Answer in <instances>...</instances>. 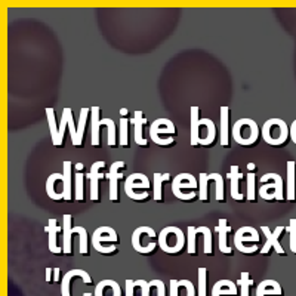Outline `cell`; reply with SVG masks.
Here are the masks:
<instances>
[{
    "label": "cell",
    "instance_id": "obj_39",
    "mask_svg": "<svg viewBox=\"0 0 296 296\" xmlns=\"http://www.w3.org/2000/svg\"><path fill=\"white\" fill-rule=\"evenodd\" d=\"M199 296H206V280H208V269L200 267L199 271Z\"/></svg>",
    "mask_w": 296,
    "mask_h": 296
},
{
    "label": "cell",
    "instance_id": "obj_15",
    "mask_svg": "<svg viewBox=\"0 0 296 296\" xmlns=\"http://www.w3.org/2000/svg\"><path fill=\"white\" fill-rule=\"evenodd\" d=\"M154 237H157L154 228H151L148 225L138 227L132 234V247L138 253H142V242L144 240H151Z\"/></svg>",
    "mask_w": 296,
    "mask_h": 296
},
{
    "label": "cell",
    "instance_id": "obj_2",
    "mask_svg": "<svg viewBox=\"0 0 296 296\" xmlns=\"http://www.w3.org/2000/svg\"><path fill=\"white\" fill-rule=\"evenodd\" d=\"M262 138L269 145H281L289 138V128L281 119H268L262 126Z\"/></svg>",
    "mask_w": 296,
    "mask_h": 296
},
{
    "label": "cell",
    "instance_id": "obj_42",
    "mask_svg": "<svg viewBox=\"0 0 296 296\" xmlns=\"http://www.w3.org/2000/svg\"><path fill=\"white\" fill-rule=\"evenodd\" d=\"M187 233H188V253L189 255H195V236H197L195 227L188 225Z\"/></svg>",
    "mask_w": 296,
    "mask_h": 296
},
{
    "label": "cell",
    "instance_id": "obj_31",
    "mask_svg": "<svg viewBox=\"0 0 296 296\" xmlns=\"http://www.w3.org/2000/svg\"><path fill=\"white\" fill-rule=\"evenodd\" d=\"M90 113V108L83 107L80 110V117H79V125H77V144L76 147H80L83 144V136H84V128L87 122V116Z\"/></svg>",
    "mask_w": 296,
    "mask_h": 296
},
{
    "label": "cell",
    "instance_id": "obj_45",
    "mask_svg": "<svg viewBox=\"0 0 296 296\" xmlns=\"http://www.w3.org/2000/svg\"><path fill=\"white\" fill-rule=\"evenodd\" d=\"M135 287H139L141 289V296H150V281H145V280H135L134 281Z\"/></svg>",
    "mask_w": 296,
    "mask_h": 296
},
{
    "label": "cell",
    "instance_id": "obj_21",
    "mask_svg": "<svg viewBox=\"0 0 296 296\" xmlns=\"http://www.w3.org/2000/svg\"><path fill=\"white\" fill-rule=\"evenodd\" d=\"M281 286L275 280H264L256 289V296H281Z\"/></svg>",
    "mask_w": 296,
    "mask_h": 296
},
{
    "label": "cell",
    "instance_id": "obj_20",
    "mask_svg": "<svg viewBox=\"0 0 296 296\" xmlns=\"http://www.w3.org/2000/svg\"><path fill=\"white\" fill-rule=\"evenodd\" d=\"M216 231L219 233V250L222 253L231 255L233 253V249L227 244V234L231 231V227L227 224V219L225 218H221L219 219V225L216 227Z\"/></svg>",
    "mask_w": 296,
    "mask_h": 296
},
{
    "label": "cell",
    "instance_id": "obj_40",
    "mask_svg": "<svg viewBox=\"0 0 296 296\" xmlns=\"http://www.w3.org/2000/svg\"><path fill=\"white\" fill-rule=\"evenodd\" d=\"M255 182H256L255 172H249V175H247V199H249V202H255V197H256Z\"/></svg>",
    "mask_w": 296,
    "mask_h": 296
},
{
    "label": "cell",
    "instance_id": "obj_51",
    "mask_svg": "<svg viewBox=\"0 0 296 296\" xmlns=\"http://www.w3.org/2000/svg\"><path fill=\"white\" fill-rule=\"evenodd\" d=\"M59 268H54V281L56 283V281H59Z\"/></svg>",
    "mask_w": 296,
    "mask_h": 296
},
{
    "label": "cell",
    "instance_id": "obj_18",
    "mask_svg": "<svg viewBox=\"0 0 296 296\" xmlns=\"http://www.w3.org/2000/svg\"><path fill=\"white\" fill-rule=\"evenodd\" d=\"M95 296H122V289L114 280H103L95 287Z\"/></svg>",
    "mask_w": 296,
    "mask_h": 296
},
{
    "label": "cell",
    "instance_id": "obj_17",
    "mask_svg": "<svg viewBox=\"0 0 296 296\" xmlns=\"http://www.w3.org/2000/svg\"><path fill=\"white\" fill-rule=\"evenodd\" d=\"M200 117H199V107H191L189 113V144L192 147L200 145V135H199V128H200Z\"/></svg>",
    "mask_w": 296,
    "mask_h": 296
},
{
    "label": "cell",
    "instance_id": "obj_52",
    "mask_svg": "<svg viewBox=\"0 0 296 296\" xmlns=\"http://www.w3.org/2000/svg\"><path fill=\"white\" fill-rule=\"evenodd\" d=\"M247 169L249 172H255V163H247Z\"/></svg>",
    "mask_w": 296,
    "mask_h": 296
},
{
    "label": "cell",
    "instance_id": "obj_50",
    "mask_svg": "<svg viewBox=\"0 0 296 296\" xmlns=\"http://www.w3.org/2000/svg\"><path fill=\"white\" fill-rule=\"evenodd\" d=\"M45 272H46V281H48V283L54 281V278H52V274H54V268H49V267H48Z\"/></svg>",
    "mask_w": 296,
    "mask_h": 296
},
{
    "label": "cell",
    "instance_id": "obj_33",
    "mask_svg": "<svg viewBox=\"0 0 296 296\" xmlns=\"http://www.w3.org/2000/svg\"><path fill=\"white\" fill-rule=\"evenodd\" d=\"M209 181H215L216 182V202H224L225 200V191H224V178L219 173H209L208 175Z\"/></svg>",
    "mask_w": 296,
    "mask_h": 296
},
{
    "label": "cell",
    "instance_id": "obj_14",
    "mask_svg": "<svg viewBox=\"0 0 296 296\" xmlns=\"http://www.w3.org/2000/svg\"><path fill=\"white\" fill-rule=\"evenodd\" d=\"M106 166V162H95L92 164V169L90 172L87 173V178L90 179V200L92 202H100V187H98V182L100 179L103 178H107V175H103L100 173V169Z\"/></svg>",
    "mask_w": 296,
    "mask_h": 296
},
{
    "label": "cell",
    "instance_id": "obj_3",
    "mask_svg": "<svg viewBox=\"0 0 296 296\" xmlns=\"http://www.w3.org/2000/svg\"><path fill=\"white\" fill-rule=\"evenodd\" d=\"M231 132L234 141L240 145H252L259 138V128L252 119H239Z\"/></svg>",
    "mask_w": 296,
    "mask_h": 296
},
{
    "label": "cell",
    "instance_id": "obj_23",
    "mask_svg": "<svg viewBox=\"0 0 296 296\" xmlns=\"http://www.w3.org/2000/svg\"><path fill=\"white\" fill-rule=\"evenodd\" d=\"M227 178L231 179V197L237 202H242L244 195L239 191V181L243 178V173L239 170V166H231V172L227 175Z\"/></svg>",
    "mask_w": 296,
    "mask_h": 296
},
{
    "label": "cell",
    "instance_id": "obj_11",
    "mask_svg": "<svg viewBox=\"0 0 296 296\" xmlns=\"http://www.w3.org/2000/svg\"><path fill=\"white\" fill-rule=\"evenodd\" d=\"M126 167V163L125 162H114L111 164V169L107 173L108 181H110V194H108V199L111 202H117L119 200V181L120 178H123L122 173H119V169H123Z\"/></svg>",
    "mask_w": 296,
    "mask_h": 296
},
{
    "label": "cell",
    "instance_id": "obj_43",
    "mask_svg": "<svg viewBox=\"0 0 296 296\" xmlns=\"http://www.w3.org/2000/svg\"><path fill=\"white\" fill-rule=\"evenodd\" d=\"M178 287L184 289V296H195V289H194V286L189 280H179Z\"/></svg>",
    "mask_w": 296,
    "mask_h": 296
},
{
    "label": "cell",
    "instance_id": "obj_5",
    "mask_svg": "<svg viewBox=\"0 0 296 296\" xmlns=\"http://www.w3.org/2000/svg\"><path fill=\"white\" fill-rule=\"evenodd\" d=\"M151 184H150V179L144 175V173H132L129 178H126V182H125V192L126 195L131 199V200H135V202H144L150 197V192L148 191H144L141 194L135 192V189H150Z\"/></svg>",
    "mask_w": 296,
    "mask_h": 296
},
{
    "label": "cell",
    "instance_id": "obj_38",
    "mask_svg": "<svg viewBox=\"0 0 296 296\" xmlns=\"http://www.w3.org/2000/svg\"><path fill=\"white\" fill-rule=\"evenodd\" d=\"M199 178H200V179H199V187H200L199 197H200L202 202H208V199H209V195H208V182H209L208 173H200Z\"/></svg>",
    "mask_w": 296,
    "mask_h": 296
},
{
    "label": "cell",
    "instance_id": "obj_25",
    "mask_svg": "<svg viewBox=\"0 0 296 296\" xmlns=\"http://www.w3.org/2000/svg\"><path fill=\"white\" fill-rule=\"evenodd\" d=\"M230 108L228 107H221V145L222 147H228L230 145Z\"/></svg>",
    "mask_w": 296,
    "mask_h": 296
},
{
    "label": "cell",
    "instance_id": "obj_47",
    "mask_svg": "<svg viewBox=\"0 0 296 296\" xmlns=\"http://www.w3.org/2000/svg\"><path fill=\"white\" fill-rule=\"evenodd\" d=\"M170 296H179V287H178V280H170Z\"/></svg>",
    "mask_w": 296,
    "mask_h": 296
},
{
    "label": "cell",
    "instance_id": "obj_35",
    "mask_svg": "<svg viewBox=\"0 0 296 296\" xmlns=\"http://www.w3.org/2000/svg\"><path fill=\"white\" fill-rule=\"evenodd\" d=\"M77 233L80 236V253L81 255H89V244H87V231L84 227H74L73 228V234Z\"/></svg>",
    "mask_w": 296,
    "mask_h": 296
},
{
    "label": "cell",
    "instance_id": "obj_37",
    "mask_svg": "<svg viewBox=\"0 0 296 296\" xmlns=\"http://www.w3.org/2000/svg\"><path fill=\"white\" fill-rule=\"evenodd\" d=\"M74 199L77 202L84 200V175L81 172H76V194Z\"/></svg>",
    "mask_w": 296,
    "mask_h": 296
},
{
    "label": "cell",
    "instance_id": "obj_16",
    "mask_svg": "<svg viewBox=\"0 0 296 296\" xmlns=\"http://www.w3.org/2000/svg\"><path fill=\"white\" fill-rule=\"evenodd\" d=\"M45 231L48 233V236H49V242H48V249L55 253V255H59L61 252H64V249H61L59 246H58V243H56V236L59 234V231H61V227L59 225H56V219H49V222H48V225L45 227Z\"/></svg>",
    "mask_w": 296,
    "mask_h": 296
},
{
    "label": "cell",
    "instance_id": "obj_13",
    "mask_svg": "<svg viewBox=\"0 0 296 296\" xmlns=\"http://www.w3.org/2000/svg\"><path fill=\"white\" fill-rule=\"evenodd\" d=\"M64 175L62 173H52L48 181H46V192H48V197L52 199L55 202H61V200H65V195H64Z\"/></svg>",
    "mask_w": 296,
    "mask_h": 296
},
{
    "label": "cell",
    "instance_id": "obj_49",
    "mask_svg": "<svg viewBox=\"0 0 296 296\" xmlns=\"http://www.w3.org/2000/svg\"><path fill=\"white\" fill-rule=\"evenodd\" d=\"M289 135H290L292 141L296 144V120H293V123H292L290 128H289Z\"/></svg>",
    "mask_w": 296,
    "mask_h": 296
},
{
    "label": "cell",
    "instance_id": "obj_9",
    "mask_svg": "<svg viewBox=\"0 0 296 296\" xmlns=\"http://www.w3.org/2000/svg\"><path fill=\"white\" fill-rule=\"evenodd\" d=\"M162 134H167L170 136L175 134V126L169 119H157V120H154V123L150 128V136L157 145H169L167 142L162 141V138H160Z\"/></svg>",
    "mask_w": 296,
    "mask_h": 296
},
{
    "label": "cell",
    "instance_id": "obj_4",
    "mask_svg": "<svg viewBox=\"0 0 296 296\" xmlns=\"http://www.w3.org/2000/svg\"><path fill=\"white\" fill-rule=\"evenodd\" d=\"M259 195L264 200H283L284 191H283V178L277 173H265L259 179Z\"/></svg>",
    "mask_w": 296,
    "mask_h": 296
},
{
    "label": "cell",
    "instance_id": "obj_36",
    "mask_svg": "<svg viewBox=\"0 0 296 296\" xmlns=\"http://www.w3.org/2000/svg\"><path fill=\"white\" fill-rule=\"evenodd\" d=\"M128 126H129V120L126 117H122L120 119V123H119V144L122 147H128Z\"/></svg>",
    "mask_w": 296,
    "mask_h": 296
},
{
    "label": "cell",
    "instance_id": "obj_12",
    "mask_svg": "<svg viewBox=\"0 0 296 296\" xmlns=\"http://www.w3.org/2000/svg\"><path fill=\"white\" fill-rule=\"evenodd\" d=\"M76 277L81 278L84 284H92V278H90V275H89L84 269H70V271L64 275L62 281H61V295L73 296V292H71V281H73V278H76Z\"/></svg>",
    "mask_w": 296,
    "mask_h": 296
},
{
    "label": "cell",
    "instance_id": "obj_27",
    "mask_svg": "<svg viewBox=\"0 0 296 296\" xmlns=\"http://www.w3.org/2000/svg\"><path fill=\"white\" fill-rule=\"evenodd\" d=\"M90 113H92V145L93 147H100V113L101 108L100 107H90Z\"/></svg>",
    "mask_w": 296,
    "mask_h": 296
},
{
    "label": "cell",
    "instance_id": "obj_32",
    "mask_svg": "<svg viewBox=\"0 0 296 296\" xmlns=\"http://www.w3.org/2000/svg\"><path fill=\"white\" fill-rule=\"evenodd\" d=\"M170 175L169 173H154V200L156 202H162L163 192H162V184L169 181Z\"/></svg>",
    "mask_w": 296,
    "mask_h": 296
},
{
    "label": "cell",
    "instance_id": "obj_8",
    "mask_svg": "<svg viewBox=\"0 0 296 296\" xmlns=\"http://www.w3.org/2000/svg\"><path fill=\"white\" fill-rule=\"evenodd\" d=\"M261 230L264 231V234H265V237H267V243H265V244H264V247L261 249V253L267 255L271 249H275V252H277L278 255H284V256H286L284 249H283V247H281V244L278 243V237H280V234L284 231V225H278V227H275V230H274V231H271L267 225H262V227H261Z\"/></svg>",
    "mask_w": 296,
    "mask_h": 296
},
{
    "label": "cell",
    "instance_id": "obj_19",
    "mask_svg": "<svg viewBox=\"0 0 296 296\" xmlns=\"http://www.w3.org/2000/svg\"><path fill=\"white\" fill-rule=\"evenodd\" d=\"M212 296H237V284L231 280H219L214 284Z\"/></svg>",
    "mask_w": 296,
    "mask_h": 296
},
{
    "label": "cell",
    "instance_id": "obj_44",
    "mask_svg": "<svg viewBox=\"0 0 296 296\" xmlns=\"http://www.w3.org/2000/svg\"><path fill=\"white\" fill-rule=\"evenodd\" d=\"M287 231L290 233V250L296 253V219L292 218L290 219V225L287 228Z\"/></svg>",
    "mask_w": 296,
    "mask_h": 296
},
{
    "label": "cell",
    "instance_id": "obj_10",
    "mask_svg": "<svg viewBox=\"0 0 296 296\" xmlns=\"http://www.w3.org/2000/svg\"><path fill=\"white\" fill-rule=\"evenodd\" d=\"M246 242H259V234H258V231L253 227L246 225V227H242V228L237 230V233L234 236V244H236L237 250H240L242 253H249V250L244 247V243Z\"/></svg>",
    "mask_w": 296,
    "mask_h": 296
},
{
    "label": "cell",
    "instance_id": "obj_26",
    "mask_svg": "<svg viewBox=\"0 0 296 296\" xmlns=\"http://www.w3.org/2000/svg\"><path fill=\"white\" fill-rule=\"evenodd\" d=\"M71 221L73 218L71 215H64V225H62V230H64V253L65 255H70L71 253V244H73V228H71Z\"/></svg>",
    "mask_w": 296,
    "mask_h": 296
},
{
    "label": "cell",
    "instance_id": "obj_34",
    "mask_svg": "<svg viewBox=\"0 0 296 296\" xmlns=\"http://www.w3.org/2000/svg\"><path fill=\"white\" fill-rule=\"evenodd\" d=\"M197 233H202L205 236V253L212 255L214 253V244H212V231L209 227H195Z\"/></svg>",
    "mask_w": 296,
    "mask_h": 296
},
{
    "label": "cell",
    "instance_id": "obj_24",
    "mask_svg": "<svg viewBox=\"0 0 296 296\" xmlns=\"http://www.w3.org/2000/svg\"><path fill=\"white\" fill-rule=\"evenodd\" d=\"M289 202L296 200V163L293 160L287 162V197Z\"/></svg>",
    "mask_w": 296,
    "mask_h": 296
},
{
    "label": "cell",
    "instance_id": "obj_28",
    "mask_svg": "<svg viewBox=\"0 0 296 296\" xmlns=\"http://www.w3.org/2000/svg\"><path fill=\"white\" fill-rule=\"evenodd\" d=\"M46 117H48V123H49V129H51V136H52V142L55 147H61L59 142V129L56 128V120H55V110L52 107L46 108Z\"/></svg>",
    "mask_w": 296,
    "mask_h": 296
},
{
    "label": "cell",
    "instance_id": "obj_6",
    "mask_svg": "<svg viewBox=\"0 0 296 296\" xmlns=\"http://www.w3.org/2000/svg\"><path fill=\"white\" fill-rule=\"evenodd\" d=\"M182 188H197V179L191 173H179L172 182V192L176 199L184 200V202H191L195 199V195H197L195 191H191L189 194H182Z\"/></svg>",
    "mask_w": 296,
    "mask_h": 296
},
{
    "label": "cell",
    "instance_id": "obj_54",
    "mask_svg": "<svg viewBox=\"0 0 296 296\" xmlns=\"http://www.w3.org/2000/svg\"><path fill=\"white\" fill-rule=\"evenodd\" d=\"M120 114H122V116H126V114H128V108H122V110H120Z\"/></svg>",
    "mask_w": 296,
    "mask_h": 296
},
{
    "label": "cell",
    "instance_id": "obj_1",
    "mask_svg": "<svg viewBox=\"0 0 296 296\" xmlns=\"http://www.w3.org/2000/svg\"><path fill=\"white\" fill-rule=\"evenodd\" d=\"M185 236L184 231L175 225L163 228L159 234V246L166 253H179L184 249Z\"/></svg>",
    "mask_w": 296,
    "mask_h": 296
},
{
    "label": "cell",
    "instance_id": "obj_46",
    "mask_svg": "<svg viewBox=\"0 0 296 296\" xmlns=\"http://www.w3.org/2000/svg\"><path fill=\"white\" fill-rule=\"evenodd\" d=\"M150 286L157 289V295L159 296H166V286H164V283H163L162 280H151Z\"/></svg>",
    "mask_w": 296,
    "mask_h": 296
},
{
    "label": "cell",
    "instance_id": "obj_7",
    "mask_svg": "<svg viewBox=\"0 0 296 296\" xmlns=\"http://www.w3.org/2000/svg\"><path fill=\"white\" fill-rule=\"evenodd\" d=\"M104 242H111V243L119 242V236H117V233H116L111 227H107V225L98 227V228L93 231V236H92V244H93L95 250H98L100 253L111 255V252L104 247V244H103Z\"/></svg>",
    "mask_w": 296,
    "mask_h": 296
},
{
    "label": "cell",
    "instance_id": "obj_41",
    "mask_svg": "<svg viewBox=\"0 0 296 296\" xmlns=\"http://www.w3.org/2000/svg\"><path fill=\"white\" fill-rule=\"evenodd\" d=\"M252 278L249 277V272H242V278L239 281L240 287H242V296H249V289H250V284H252Z\"/></svg>",
    "mask_w": 296,
    "mask_h": 296
},
{
    "label": "cell",
    "instance_id": "obj_53",
    "mask_svg": "<svg viewBox=\"0 0 296 296\" xmlns=\"http://www.w3.org/2000/svg\"><path fill=\"white\" fill-rule=\"evenodd\" d=\"M74 166H76V170H77V172H80L81 169H84V164H83V163H77V164H74Z\"/></svg>",
    "mask_w": 296,
    "mask_h": 296
},
{
    "label": "cell",
    "instance_id": "obj_22",
    "mask_svg": "<svg viewBox=\"0 0 296 296\" xmlns=\"http://www.w3.org/2000/svg\"><path fill=\"white\" fill-rule=\"evenodd\" d=\"M131 123L135 126V142L138 145L145 147L147 145V139L142 136V126L147 123V119H144L142 111H135V117L131 119Z\"/></svg>",
    "mask_w": 296,
    "mask_h": 296
},
{
    "label": "cell",
    "instance_id": "obj_30",
    "mask_svg": "<svg viewBox=\"0 0 296 296\" xmlns=\"http://www.w3.org/2000/svg\"><path fill=\"white\" fill-rule=\"evenodd\" d=\"M200 125H205L208 128V136L206 138H200V144L202 145H211L212 142H215L216 138V126L212 119H200Z\"/></svg>",
    "mask_w": 296,
    "mask_h": 296
},
{
    "label": "cell",
    "instance_id": "obj_29",
    "mask_svg": "<svg viewBox=\"0 0 296 296\" xmlns=\"http://www.w3.org/2000/svg\"><path fill=\"white\" fill-rule=\"evenodd\" d=\"M64 195L65 202H71L73 194H71V162H64Z\"/></svg>",
    "mask_w": 296,
    "mask_h": 296
},
{
    "label": "cell",
    "instance_id": "obj_48",
    "mask_svg": "<svg viewBox=\"0 0 296 296\" xmlns=\"http://www.w3.org/2000/svg\"><path fill=\"white\" fill-rule=\"evenodd\" d=\"M135 284L134 280H126V295L125 296H134Z\"/></svg>",
    "mask_w": 296,
    "mask_h": 296
}]
</instances>
